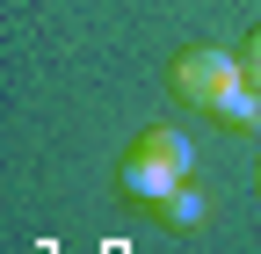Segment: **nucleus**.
<instances>
[{"mask_svg": "<svg viewBox=\"0 0 261 254\" xmlns=\"http://www.w3.org/2000/svg\"><path fill=\"white\" fill-rule=\"evenodd\" d=\"M189 167H196V145L174 131V123H152V131H138L123 145V167H116V189L130 204H167L174 189L189 182Z\"/></svg>", "mask_w": 261, "mask_h": 254, "instance_id": "f257e3e1", "label": "nucleus"}, {"mask_svg": "<svg viewBox=\"0 0 261 254\" xmlns=\"http://www.w3.org/2000/svg\"><path fill=\"white\" fill-rule=\"evenodd\" d=\"M240 80H247V66H240V51H225V44H189V51H174V66H167L174 102H189V109H218Z\"/></svg>", "mask_w": 261, "mask_h": 254, "instance_id": "f03ea898", "label": "nucleus"}, {"mask_svg": "<svg viewBox=\"0 0 261 254\" xmlns=\"http://www.w3.org/2000/svg\"><path fill=\"white\" fill-rule=\"evenodd\" d=\"M211 116L225 123V131H261V87H254V80H240V87L225 94V102H218Z\"/></svg>", "mask_w": 261, "mask_h": 254, "instance_id": "7ed1b4c3", "label": "nucleus"}, {"mask_svg": "<svg viewBox=\"0 0 261 254\" xmlns=\"http://www.w3.org/2000/svg\"><path fill=\"white\" fill-rule=\"evenodd\" d=\"M160 218H167V225H174V233H189V225H196V218H203V196H196V189L181 182V189H174V196H167V204H160Z\"/></svg>", "mask_w": 261, "mask_h": 254, "instance_id": "20e7f679", "label": "nucleus"}, {"mask_svg": "<svg viewBox=\"0 0 261 254\" xmlns=\"http://www.w3.org/2000/svg\"><path fill=\"white\" fill-rule=\"evenodd\" d=\"M240 66H247V80L261 87V29H254V37H247V44H240Z\"/></svg>", "mask_w": 261, "mask_h": 254, "instance_id": "39448f33", "label": "nucleus"}, {"mask_svg": "<svg viewBox=\"0 0 261 254\" xmlns=\"http://www.w3.org/2000/svg\"><path fill=\"white\" fill-rule=\"evenodd\" d=\"M254 182H261V174H254Z\"/></svg>", "mask_w": 261, "mask_h": 254, "instance_id": "423d86ee", "label": "nucleus"}]
</instances>
